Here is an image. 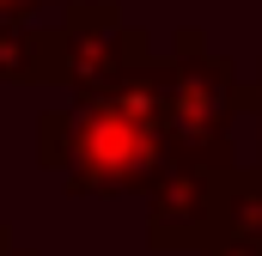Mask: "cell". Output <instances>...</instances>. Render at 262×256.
<instances>
[{
  "instance_id": "1",
  "label": "cell",
  "mask_w": 262,
  "mask_h": 256,
  "mask_svg": "<svg viewBox=\"0 0 262 256\" xmlns=\"http://www.w3.org/2000/svg\"><path fill=\"white\" fill-rule=\"evenodd\" d=\"M177 165L171 128L159 110V79H152V55L134 67L128 79L85 92L67 110V189L79 195H128L152 189L165 171Z\"/></svg>"
},
{
  "instance_id": "2",
  "label": "cell",
  "mask_w": 262,
  "mask_h": 256,
  "mask_svg": "<svg viewBox=\"0 0 262 256\" xmlns=\"http://www.w3.org/2000/svg\"><path fill=\"white\" fill-rule=\"evenodd\" d=\"M152 79H159V110L177 159L232 171V122L244 116V79L232 73V61L213 55L201 31H183L171 55L152 61Z\"/></svg>"
},
{
  "instance_id": "3",
  "label": "cell",
  "mask_w": 262,
  "mask_h": 256,
  "mask_svg": "<svg viewBox=\"0 0 262 256\" xmlns=\"http://www.w3.org/2000/svg\"><path fill=\"white\" fill-rule=\"evenodd\" d=\"M146 55H152L146 37L134 25H122V12L110 0H79L49 31V86H73L85 98V92H104V86L128 79Z\"/></svg>"
},
{
  "instance_id": "4",
  "label": "cell",
  "mask_w": 262,
  "mask_h": 256,
  "mask_svg": "<svg viewBox=\"0 0 262 256\" xmlns=\"http://www.w3.org/2000/svg\"><path fill=\"white\" fill-rule=\"evenodd\" d=\"M220 177L226 171H207V165H171L159 183H152V244L159 250H189L213 238V214H220Z\"/></svg>"
},
{
  "instance_id": "5",
  "label": "cell",
  "mask_w": 262,
  "mask_h": 256,
  "mask_svg": "<svg viewBox=\"0 0 262 256\" xmlns=\"http://www.w3.org/2000/svg\"><path fill=\"white\" fill-rule=\"evenodd\" d=\"M0 86H49V31L0 18Z\"/></svg>"
},
{
  "instance_id": "6",
  "label": "cell",
  "mask_w": 262,
  "mask_h": 256,
  "mask_svg": "<svg viewBox=\"0 0 262 256\" xmlns=\"http://www.w3.org/2000/svg\"><path fill=\"white\" fill-rule=\"evenodd\" d=\"M37 6H55V0H0V18H31Z\"/></svg>"
},
{
  "instance_id": "7",
  "label": "cell",
  "mask_w": 262,
  "mask_h": 256,
  "mask_svg": "<svg viewBox=\"0 0 262 256\" xmlns=\"http://www.w3.org/2000/svg\"><path fill=\"white\" fill-rule=\"evenodd\" d=\"M213 256H262V244H226V238H220V250Z\"/></svg>"
},
{
  "instance_id": "8",
  "label": "cell",
  "mask_w": 262,
  "mask_h": 256,
  "mask_svg": "<svg viewBox=\"0 0 262 256\" xmlns=\"http://www.w3.org/2000/svg\"><path fill=\"white\" fill-rule=\"evenodd\" d=\"M244 110H256V116H262V73H256V86H244Z\"/></svg>"
}]
</instances>
